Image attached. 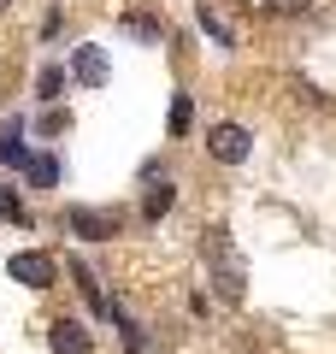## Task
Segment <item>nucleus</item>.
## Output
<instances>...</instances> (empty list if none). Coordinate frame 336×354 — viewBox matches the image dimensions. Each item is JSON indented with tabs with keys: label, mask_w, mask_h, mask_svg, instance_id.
Segmentation results:
<instances>
[{
	"label": "nucleus",
	"mask_w": 336,
	"mask_h": 354,
	"mask_svg": "<svg viewBox=\"0 0 336 354\" xmlns=\"http://www.w3.org/2000/svg\"><path fill=\"white\" fill-rule=\"evenodd\" d=\"M118 225H124V218L112 213V207H65V230L83 236V242H112Z\"/></svg>",
	"instance_id": "obj_1"
},
{
	"label": "nucleus",
	"mask_w": 336,
	"mask_h": 354,
	"mask_svg": "<svg viewBox=\"0 0 336 354\" xmlns=\"http://www.w3.org/2000/svg\"><path fill=\"white\" fill-rule=\"evenodd\" d=\"M207 254H212V283H218V295H224V301H242V260L230 254L224 230L207 236Z\"/></svg>",
	"instance_id": "obj_2"
},
{
	"label": "nucleus",
	"mask_w": 336,
	"mask_h": 354,
	"mask_svg": "<svg viewBox=\"0 0 336 354\" xmlns=\"http://www.w3.org/2000/svg\"><path fill=\"white\" fill-rule=\"evenodd\" d=\"M48 348L53 354H88V348H95V337H88L77 319H53V325H48Z\"/></svg>",
	"instance_id": "obj_5"
},
{
	"label": "nucleus",
	"mask_w": 336,
	"mask_h": 354,
	"mask_svg": "<svg viewBox=\"0 0 336 354\" xmlns=\"http://www.w3.org/2000/svg\"><path fill=\"white\" fill-rule=\"evenodd\" d=\"M6 272H12V283H24V290H48V283L59 278V266H53L48 254H36V248L12 254V260H6Z\"/></svg>",
	"instance_id": "obj_4"
},
{
	"label": "nucleus",
	"mask_w": 336,
	"mask_h": 354,
	"mask_svg": "<svg viewBox=\"0 0 336 354\" xmlns=\"http://www.w3.org/2000/svg\"><path fill=\"white\" fill-rule=\"evenodd\" d=\"M265 6H272V12H307L312 0H265Z\"/></svg>",
	"instance_id": "obj_14"
},
{
	"label": "nucleus",
	"mask_w": 336,
	"mask_h": 354,
	"mask_svg": "<svg viewBox=\"0 0 336 354\" xmlns=\"http://www.w3.org/2000/svg\"><path fill=\"white\" fill-rule=\"evenodd\" d=\"M189 118H195V101L177 95V101H171V136H189Z\"/></svg>",
	"instance_id": "obj_11"
},
{
	"label": "nucleus",
	"mask_w": 336,
	"mask_h": 354,
	"mask_svg": "<svg viewBox=\"0 0 336 354\" xmlns=\"http://www.w3.org/2000/svg\"><path fill=\"white\" fill-rule=\"evenodd\" d=\"M36 88H41V95H48V101H53V95H59V88H65V71H59V65H48V71L36 77Z\"/></svg>",
	"instance_id": "obj_13"
},
{
	"label": "nucleus",
	"mask_w": 336,
	"mask_h": 354,
	"mask_svg": "<svg viewBox=\"0 0 336 354\" xmlns=\"http://www.w3.org/2000/svg\"><path fill=\"white\" fill-rule=\"evenodd\" d=\"M24 118H6L0 124V165H24Z\"/></svg>",
	"instance_id": "obj_7"
},
{
	"label": "nucleus",
	"mask_w": 336,
	"mask_h": 354,
	"mask_svg": "<svg viewBox=\"0 0 336 354\" xmlns=\"http://www.w3.org/2000/svg\"><path fill=\"white\" fill-rule=\"evenodd\" d=\"M24 171H30L36 189H53V183H59V160H48V153H36V160L24 153Z\"/></svg>",
	"instance_id": "obj_8"
},
{
	"label": "nucleus",
	"mask_w": 336,
	"mask_h": 354,
	"mask_svg": "<svg viewBox=\"0 0 336 354\" xmlns=\"http://www.w3.org/2000/svg\"><path fill=\"white\" fill-rule=\"evenodd\" d=\"M0 218H12V225H24V218H30V213H24V201H18L12 189H0Z\"/></svg>",
	"instance_id": "obj_12"
},
{
	"label": "nucleus",
	"mask_w": 336,
	"mask_h": 354,
	"mask_svg": "<svg viewBox=\"0 0 336 354\" xmlns=\"http://www.w3.org/2000/svg\"><path fill=\"white\" fill-rule=\"evenodd\" d=\"M171 207H177V189H171V183H160V189H148V201H142V213H148V218H165Z\"/></svg>",
	"instance_id": "obj_9"
},
{
	"label": "nucleus",
	"mask_w": 336,
	"mask_h": 354,
	"mask_svg": "<svg viewBox=\"0 0 336 354\" xmlns=\"http://www.w3.org/2000/svg\"><path fill=\"white\" fill-rule=\"evenodd\" d=\"M200 30H207V36H212V41H218V48H236V30L224 24V18H218V12H207V6H200Z\"/></svg>",
	"instance_id": "obj_10"
},
{
	"label": "nucleus",
	"mask_w": 336,
	"mask_h": 354,
	"mask_svg": "<svg viewBox=\"0 0 336 354\" xmlns=\"http://www.w3.org/2000/svg\"><path fill=\"white\" fill-rule=\"evenodd\" d=\"M71 71H77V83H83V88H106L112 65H106V53H100V48H77L71 53Z\"/></svg>",
	"instance_id": "obj_6"
},
{
	"label": "nucleus",
	"mask_w": 336,
	"mask_h": 354,
	"mask_svg": "<svg viewBox=\"0 0 336 354\" xmlns=\"http://www.w3.org/2000/svg\"><path fill=\"white\" fill-rule=\"evenodd\" d=\"M207 153H212L218 165H242V160L254 153V136H248L242 124H212V130H207Z\"/></svg>",
	"instance_id": "obj_3"
},
{
	"label": "nucleus",
	"mask_w": 336,
	"mask_h": 354,
	"mask_svg": "<svg viewBox=\"0 0 336 354\" xmlns=\"http://www.w3.org/2000/svg\"><path fill=\"white\" fill-rule=\"evenodd\" d=\"M6 6H12V0H0V12H6Z\"/></svg>",
	"instance_id": "obj_15"
}]
</instances>
